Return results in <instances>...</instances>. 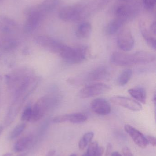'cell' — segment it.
I'll return each instance as SVG.
<instances>
[{
  "mask_svg": "<svg viewBox=\"0 0 156 156\" xmlns=\"http://www.w3.org/2000/svg\"><path fill=\"white\" fill-rule=\"evenodd\" d=\"M131 9L130 6L122 5L119 6L116 10V16L117 18L124 20L125 22L129 17L131 13Z\"/></svg>",
  "mask_w": 156,
  "mask_h": 156,
  "instance_id": "ffe728a7",
  "label": "cell"
},
{
  "mask_svg": "<svg viewBox=\"0 0 156 156\" xmlns=\"http://www.w3.org/2000/svg\"><path fill=\"white\" fill-rule=\"evenodd\" d=\"M56 150L54 149H51L49 151L46 156H54L56 154Z\"/></svg>",
  "mask_w": 156,
  "mask_h": 156,
  "instance_id": "d590c367",
  "label": "cell"
},
{
  "mask_svg": "<svg viewBox=\"0 0 156 156\" xmlns=\"http://www.w3.org/2000/svg\"><path fill=\"white\" fill-rule=\"evenodd\" d=\"M111 156H122L119 152H113L111 155Z\"/></svg>",
  "mask_w": 156,
  "mask_h": 156,
  "instance_id": "8d00e7d4",
  "label": "cell"
},
{
  "mask_svg": "<svg viewBox=\"0 0 156 156\" xmlns=\"http://www.w3.org/2000/svg\"><path fill=\"white\" fill-rule=\"evenodd\" d=\"M14 32L13 30L0 21V33L3 34L8 35L13 34Z\"/></svg>",
  "mask_w": 156,
  "mask_h": 156,
  "instance_id": "f1b7e54d",
  "label": "cell"
},
{
  "mask_svg": "<svg viewBox=\"0 0 156 156\" xmlns=\"http://www.w3.org/2000/svg\"><path fill=\"white\" fill-rule=\"evenodd\" d=\"M93 111L100 115H107L111 113V109L110 104L103 98H97L91 104Z\"/></svg>",
  "mask_w": 156,
  "mask_h": 156,
  "instance_id": "7c38bea8",
  "label": "cell"
},
{
  "mask_svg": "<svg viewBox=\"0 0 156 156\" xmlns=\"http://www.w3.org/2000/svg\"><path fill=\"white\" fill-rule=\"evenodd\" d=\"M59 16L60 19L66 22L78 21L81 16L80 11L74 6H65L60 9Z\"/></svg>",
  "mask_w": 156,
  "mask_h": 156,
  "instance_id": "8fae6325",
  "label": "cell"
},
{
  "mask_svg": "<svg viewBox=\"0 0 156 156\" xmlns=\"http://www.w3.org/2000/svg\"><path fill=\"white\" fill-rule=\"evenodd\" d=\"M94 133L93 132H88L85 134L79 142V148L81 150L86 148L88 145L91 142Z\"/></svg>",
  "mask_w": 156,
  "mask_h": 156,
  "instance_id": "603a6c76",
  "label": "cell"
},
{
  "mask_svg": "<svg viewBox=\"0 0 156 156\" xmlns=\"http://www.w3.org/2000/svg\"><path fill=\"white\" fill-rule=\"evenodd\" d=\"M34 40L37 44L44 48L59 55L66 45L52 37L43 35L37 36L34 38Z\"/></svg>",
  "mask_w": 156,
  "mask_h": 156,
  "instance_id": "5b68a950",
  "label": "cell"
},
{
  "mask_svg": "<svg viewBox=\"0 0 156 156\" xmlns=\"http://www.w3.org/2000/svg\"><path fill=\"white\" fill-rule=\"evenodd\" d=\"M120 1H122V2H129L131 0H120Z\"/></svg>",
  "mask_w": 156,
  "mask_h": 156,
  "instance_id": "60d3db41",
  "label": "cell"
},
{
  "mask_svg": "<svg viewBox=\"0 0 156 156\" xmlns=\"http://www.w3.org/2000/svg\"><path fill=\"white\" fill-rule=\"evenodd\" d=\"M0 1H1V0H0Z\"/></svg>",
  "mask_w": 156,
  "mask_h": 156,
  "instance_id": "ee69618b",
  "label": "cell"
},
{
  "mask_svg": "<svg viewBox=\"0 0 156 156\" xmlns=\"http://www.w3.org/2000/svg\"><path fill=\"white\" fill-rule=\"evenodd\" d=\"M104 153V148L103 147H99L95 156H102Z\"/></svg>",
  "mask_w": 156,
  "mask_h": 156,
  "instance_id": "d6a6232c",
  "label": "cell"
},
{
  "mask_svg": "<svg viewBox=\"0 0 156 156\" xmlns=\"http://www.w3.org/2000/svg\"><path fill=\"white\" fill-rule=\"evenodd\" d=\"M3 127L2 126L0 125V136H1V134H2V132Z\"/></svg>",
  "mask_w": 156,
  "mask_h": 156,
  "instance_id": "f35d334b",
  "label": "cell"
},
{
  "mask_svg": "<svg viewBox=\"0 0 156 156\" xmlns=\"http://www.w3.org/2000/svg\"><path fill=\"white\" fill-rule=\"evenodd\" d=\"M13 155L12 153H6V154H4L2 156H13Z\"/></svg>",
  "mask_w": 156,
  "mask_h": 156,
  "instance_id": "74e56055",
  "label": "cell"
},
{
  "mask_svg": "<svg viewBox=\"0 0 156 156\" xmlns=\"http://www.w3.org/2000/svg\"><path fill=\"white\" fill-rule=\"evenodd\" d=\"M112 149V145L111 144H109L107 145V149H106V156H109L111 153Z\"/></svg>",
  "mask_w": 156,
  "mask_h": 156,
  "instance_id": "e575fe53",
  "label": "cell"
},
{
  "mask_svg": "<svg viewBox=\"0 0 156 156\" xmlns=\"http://www.w3.org/2000/svg\"><path fill=\"white\" fill-rule=\"evenodd\" d=\"M32 135L24 136L17 140L13 146V151L15 153H21L27 149L33 142Z\"/></svg>",
  "mask_w": 156,
  "mask_h": 156,
  "instance_id": "9a60e30c",
  "label": "cell"
},
{
  "mask_svg": "<svg viewBox=\"0 0 156 156\" xmlns=\"http://www.w3.org/2000/svg\"><path fill=\"white\" fill-rule=\"evenodd\" d=\"M70 156H76V155L75 154H71V155Z\"/></svg>",
  "mask_w": 156,
  "mask_h": 156,
  "instance_id": "b9f144b4",
  "label": "cell"
},
{
  "mask_svg": "<svg viewBox=\"0 0 156 156\" xmlns=\"http://www.w3.org/2000/svg\"><path fill=\"white\" fill-rule=\"evenodd\" d=\"M58 2V0H45L36 6L38 10L45 15V14L53 10Z\"/></svg>",
  "mask_w": 156,
  "mask_h": 156,
  "instance_id": "ac0fdd59",
  "label": "cell"
},
{
  "mask_svg": "<svg viewBox=\"0 0 156 156\" xmlns=\"http://www.w3.org/2000/svg\"><path fill=\"white\" fill-rule=\"evenodd\" d=\"M155 55L150 52L139 51L134 54L114 52L111 56V63L119 66H129L149 64L155 60Z\"/></svg>",
  "mask_w": 156,
  "mask_h": 156,
  "instance_id": "6da1fadb",
  "label": "cell"
},
{
  "mask_svg": "<svg viewBox=\"0 0 156 156\" xmlns=\"http://www.w3.org/2000/svg\"><path fill=\"white\" fill-rule=\"evenodd\" d=\"M125 22L124 20L118 18L112 20L108 24L106 27V33L109 35L115 34L121 28Z\"/></svg>",
  "mask_w": 156,
  "mask_h": 156,
  "instance_id": "d6986e66",
  "label": "cell"
},
{
  "mask_svg": "<svg viewBox=\"0 0 156 156\" xmlns=\"http://www.w3.org/2000/svg\"><path fill=\"white\" fill-rule=\"evenodd\" d=\"M129 94L137 101L144 104L146 102L147 93L145 89L143 87L131 88L128 90Z\"/></svg>",
  "mask_w": 156,
  "mask_h": 156,
  "instance_id": "2e32d148",
  "label": "cell"
},
{
  "mask_svg": "<svg viewBox=\"0 0 156 156\" xmlns=\"http://www.w3.org/2000/svg\"><path fill=\"white\" fill-rule=\"evenodd\" d=\"M89 55L88 48L84 46L78 47L65 45L60 55L68 63L71 64H79L87 59Z\"/></svg>",
  "mask_w": 156,
  "mask_h": 156,
  "instance_id": "277c9868",
  "label": "cell"
},
{
  "mask_svg": "<svg viewBox=\"0 0 156 156\" xmlns=\"http://www.w3.org/2000/svg\"><path fill=\"white\" fill-rule=\"evenodd\" d=\"M58 99L55 95H45L41 97L32 107V116L30 122H35L41 119L47 112L56 105Z\"/></svg>",
  "mask_w": 156,
  "mask_h": 156,
  "instance_id": "3957f363",
  "label": "cell"
},
{
  "mask_svg": "<svg viewBox=\"0 0 156 156\" xmlns=\"http://www.w3.org/2000/svg\"><path fill=\"white\" fill-rule=\"evenodd\" d=\"M34 75L33 70L27 68H22L15 70L6 76L8 88L13 93L22 85L32 81Z\"/></svg>",
  "mask_w": 156,
  "mask_h": 156,
  "instance_id": "7a4b0ae2",
  "label": "cell"
},
{
  "mask_svg": "<svg viewBox=\"0 0 156 156\" xmlns=\"http://www.w3.org/2000/svg\"><path fill=\"white\" fill-rule=\"evenodd\" d=\"M134 39L129 28L121 29L117 37L118 47L122 51L127 52L132 50L134 46Z\"/></svg>",
  "mask_w": 156,
  "mask_h": 156,
  "instance_id": "52a82bcc",
  "label": "cell"
},
{
  "mask_svg": "<svg viewBox=\"0 0 156 156\" xmlns=\"http://www.w3.org/2000/svg\"><path fill=\"white\" fill-rule=\"evenodd\" d=\"M99 144L97 142H93L90 143L87 151V156H95L98 147H99Z\"/></svg>",
  "mask_w": 156,
  "mask_h": 156,
  "instance_id": "83f0119b",
  "label": "cell"
},
{
  "mask_svg": "<svg viewBox=\"0 0 156 156\" xmlns=\"http://www.w3.org/2000/svg\"><path fill=\"white\" fill-rule=\"evenodd\" d=\"M111 101L116 105L122 106L131 111L138 112L142 110V105L137 101L122 96H115L112 97Z\"/></svg>",
  "mask_w": 156,
  "mask_h": 156,
  "instance_id": "9c48e42d",
  "label": "cell"
},
{
  "mask_svg": "<svg viewBox=\"0 0 156 156\" xmlns=\"http://www.w3.org/2000/svg\"><path fill=\"white\" fill-rule=\"evenodd\" d=\"M82 156H87V154H84L82 155Z\"/></svg>",
  "mask_w": 156,
  "mask_h": 156,
  "instance_id": "7bdbcfd3",
  "label": "cell"
},
{
  "mask_svg": "<svg viewBox=\"0 0 156 156\" xmlns=\"http://www.w3.org/2000/svg\"><path fill=\"white\" fill-rule=\"evenodd\" d=\"M110 90L111 88L107 84L94 83L82 88L79 92V95L82 99H88L105 93Z\"/></svg>",
  "mask_w": 156,
  "mask_h": 156,
  "instance_id": "8992f818",
  "label": "cell"
},
{
  "mask_svg": "<svg viewBox=\"0 0 156 156\" xmlns=\"http://www.w3.org/2000/svg\"><path fill=\"white\" fill-rule=\"evenodd\" d=\"M125 132L131 136L136 145L142 148H145L148 145L145 136L140 131L129 125H125L124 126Z\"/></svg>",
  "mask_w": 156,
  "mask_h": 156,
  "instance_id": "30bf717a",
  "label": "cell"
},
{
  "mask_svg": "<svg viewBox=\"0 0 156 156\" xmlns=\"http://www.w3.org/2000/svg\"><path fill=\"white\" fill-rule=\"evenodd\" d=\"M18 42L14 38L7 35L0 34V49L2 51H10L16 48Z\"/></svg>",
  "mask_w": 156,
  "mask_h": 156,
  "instance_id": "5bb4252c",
  "label": "cell"
},
{
  "mask_svg": "<svg viewBox=\"0 0 156 156\" xmlns=\"http://www.w3.org/2000/svg\"><path fill=\"white\" fill-rule=\"evenodd\" d=\"M133 71L131 69H126L124 70L117 79V83L118 85L124 86L128 83L132 76Z\"/></svg>",
  "mask_w": 156,
  "mask_h": 156,
  "instance_id": "44dd1931",
  "label": "cell"
},
{
  "mask_svg": "<svg viewBox=\"0 0 156 156\" xmlns=\"http://www.w3.org/2000/svg\"><path fill=\"white\" fill-rule=\"evenodd\" d=\"M91 32L92 26L90 24L85 22L79 26L76 32V35L78 38L85 39L90 36Z\"/></svg>",
  "mask_w": 156,
  "mask_h": 156,
  "instance_id": "e0dca14e",
  "label": "cell"
},
{
  "mask_svg": "<svg viewBox=\"0 0 156 156\" xmlns=\"http://www.w3.org/2000/svg\"><path fill=\"white\" fill-rule=\"evenodd\" d=\"M31 13L27 16L23 27V30L26 33H31L34 31L44 16V14L38 10L36 6H31Z\"/></svg>",
  "mask_w": 156,
  "mask_h": 156,
  "instance_id": "ba28073f",
  "label": "cell"
},
{
  "mask_svg": "<svg viewBox=\"0 0 156 156\" xmlns=\"http://www.w3.org/2000/svg\"><path fill=\"white\" fill-rule=\"evenodd\" d=\"M32 116V107L27 106L24 110L21 115V120L23 122H30Z\"/></svg>",
  "mask_w": 156,
  "mask_h": 156,
  "instance_id": "4316f807",
  "label": "cell"
},
{
  "mask_svg": "<svg viewBox=\"0 0 156 156\" xmlns=\"http://www.w3.org/2000/svg\"><path fill=\"white\" fill-rule=\"evenodd\" d=\"M0 21L11 28L14 31L18 28V26L17 23L12 18L5 15H0Z\"/></svg>",
  "mask_w": 156,
  "mask_h": 156,
  "instance_id": "484cf974",
  "label": "cell"
},
{
  "mask_svg": "<svg viewBox=\"0 0 156 156\" xmlns=\"http://www.w3.org/2000/svg\"><path fill=\"white\" fill-rule=\"evenodd\" d=\"M123 156H134L128 147H124L122 150Z\"/></svg>",
  "mask_w": 156,
  "mask_h": 156,
  "instance_id": "1f68e13d",
  "label": "cell"
},
{
  "mask_svg": "<svg viewBox=\"0 0 156 156\" xmlns=\"http://www.w3.org/2000/svg\"><path fill=\"white\" fill-rule=\"evenodd\" d=\"M67 115V122L73 124H79L84 122L87 120L85 115L79 113Z\"/></svg>",
  "mask_w": 156,
  "mask_h": 156,
  "instance_id": "7402d4cb",
  "label": "cell"
},
{
  "mask_svg": "<svg viewBox=\"0 0 156 156\" xmlns=\"http://www.w3.org/2000/svg\"><path fill=\"white\" fill-rule=\"evenodd\" d=\"M110 76V72L108 69L106 67L102 66L91 71L86 79L88 81H97L107 79Z\"/></svg>",
  "mask_w": 156,
  "mask_h": 156,
  "instance_id": "4fadbf2b",
  "label": "cell"
},
{
  "mask_svg": "<svg viewBox=\"0 0 156 156\" xmlns=\"http://www.w3.org/2000/svg\"><path fill=\"white\" fill-rule=\"evenodd\" d=\"M156 23L155 22H154V23L152 24L151 26H150V31L152 34H154V35H156Z\"/></svg>",
  "mask_w": 156,
  "mask_h": 156,
  "instance_id": "836d02e7",
  "label": "cell"
},
{
  "mask_svg": "<svg viewBox=\"0 0 156 156\" xmlns=\"http://www.w3.org/2000/svg\"><path fill=\"white\" fill-rule=\"evenodd\" d=\"M26 127V124L25 123H22L17 125L10 133L9 138L11 140L15 139L23 133Z\"/></svg>",
  "mask_w": 156,
  "mask_h": 156,
  "instance_id": "d4e9b609",
  "label": "cell"
},
{
  "mask_svg": "<svg viewBox=\"0 0 156 156\" xmlns=\"http://www.w3.org/2000/svg\"><path fill=\"white\" fill-rule=\"evenodd\" d=\"M142 35L143 37L145 40L146 41L147 44L153 49H156V41L155 37H153V36L151 35L150 33H148V31L146 29L142 30Z\"/></svg>",
  "mask_w": 156,
  "mask_h": 156,
  "instance_id": "cb8c5ba5",
  "label": "cell"
},
{
  "mask_svg": "<svg viewBox=\"0 0 156 156\" xmlns=\"http://www.w3.org/2000/svg\"><path fill=\"white\" fill-rule=\"evenodd\" d=\"M144 6L148 9H152L155 7L156 0H143Z\"/></svg>",
  "mask_w": 156,
  "mask_h": 156,
  "instance_id": "f546056e",
  "label": "cell"
},
{
  "mask_svg": "<svg viewBox=\"0 0 156 156\" xmlns=\"http://www.w3.org/2000/svg\"><path fill=\"white\" fill-rule=\"evenodd\" d=\"M17 156H26V154L24 153V154H19V155Z\"/></svg>",
  "mask_w": 156,
  "mask_h": 156,
  "instance_id": "ab89813d",
  "label": "cell"
},
{
  "mask_svg": "<svg viewBox=\"0 0 156 156\" xmlns=\"http://www.w3.org/2000/svg\"><path fill=\"white\" fill-rule=\"evenodd\" d=\"M148 144L152 146L155 147L156 144V139L154 136L151 135H148L146 136Z\"/></svg>",
  "mask_w": 156,
  "mask_h": 156,
  "instance_id": "4dcf8cb0",
  "label": "cell"
}]
</instances>
